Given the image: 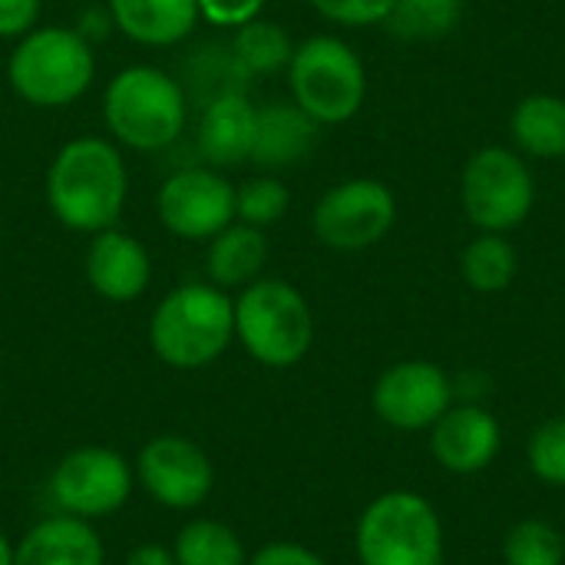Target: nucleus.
Returning a JSON list of instances; mask_svg holds the SVG:
<instances>
[{
    "label": "nucleus",
    "mask_w": 565,
    "mask_h": 565,
    "mask_svg": "<svg viewBox=\"0 0 565 565\" xmlns=\"http://www.w3.org/2000/svg\"><path fill=\"white\" fill-rule=\"evenodd\" d=\"M43 192L63 228L96 235L116 228L129 195V169L116 142L79 136L63 142L50 159Z\"/></svg>",
    "instance_id": "f257e3e1"
},
{
    "label": "nucleus",
    "mask_w": 565,
    "mask_h": 565,
    "mask_svg": "<svg viewBox=\"0 0 565 565\" xmlns=\"http://www.w3.org/2000/svg\"><path fill=\"white\" fill-rule=\"evenodd\" d=\"M235 341V298L212 281L172 288L149 318L152 354L175 371L215 364Z\"/></svg>",
    "instance_id": "f03ea898"
},
{
    "label": "nucleus",
    "mask_w": 565,
    "mask_h": 565,
    "mask_svg": "<svg viewBox=\"0 0 565 565\" xmlns=\"http://www.w3.org/2000/svg\"><path fill=\"white\" fill-rule=\"evenodd\" d=\"M185 89L166 70L136 63L119 70L103 93V122L109 136L136 152H159L185 129Z\"/></svg>",
    "instance_id": "7ed1b4c3"
},
{
    "label": "nucleus",
    "mask_w": 565,
    "mask_h": 565,
    "mask_svg": "<svg viewBox=\"0 0 565 565\" xmlns=\"http://www.w3.org/2000/svg\"><path fill=\"white\" fill-rule=\"evenodd\" d=\"M96 76V53L76 26H33L7 60L10 89L36 109L76 103Z\"/></svg>",
    "instance_id": "20e7f679"
},
{
    "label": "nucleus",
    "mask_w": 565,
    "mask_h": 565,
    "mask_svg": "<svg viewBox=\"0 0 565 565\" xmlns=\"http://www.w3.org/2000/svg\"><path fill=\"white\" fill-rule=\"evenodd\" d=\"M235 341L265 367H295L315 341V318L305 295L281 278L245 285L235 298Z\"/></svg>",
    "instance_id": "39448f33"
},
{
    "label": "nucleus",
    "mask_w": 565,
    "mask_h": 565,
    "mask_svg": "<svg viewBox=\"0 0 565 565\" xmlns=\"http://www.w3.org/2000/svg\"><path fill=\"white\" fill-rule=\"evenodd\" d=\"M288 86L291 99L318 126H338L364 106L367 73L344 40L318 33L295 46L288 60Z\"/></svg>",
    "instance_id": "423d86ee"
},
{
    "label": "nucleus",
    "mask_w": 565,
    "mask_h": 565,
    "mask_svg": "<svg viewBox=\"0 0 565 565\" xmlns=\"http://www.w3.org/2000/svg\"><path fill=\"white\" fill-rule=\"evenodd\" d=\"M354 546L361 565H440L444 526L424 497L391 490L361 513Z\"/></svg>",
    "instance_id": "0eeeda50"
},
{
    "label": "nucleus",
    "mask_w": 565,
    "mask_h": 565,
    "mask_svg": "<svg viewBox=\"0 0 565 565\" xmlns=\"http://www.w3.org/2000/svg\"><path fill=\"white\" fill-rule=\"evenodd\" d=\"M460 199L467 218L483 232H510L526 222L536 202L530 166L507 146H483L463 166Z\"/></svg>",
    "instance_id": "6e6552de"
},
{
    "label": "nucleus",
    "mask_w": 565,
    "mask_h": 565,
    "mask_svg": "<svg viewBox=\"0 0 565 565\" xmlns=\"http://www.w3.org/2000/svg\"><path fill=\"white\" fill-rule=\"evenodd\" d=\"M132 463L109 447H76L70 450L50 477V497L56 513L79 520H106L119 513L132 497Z\"/></svg>",
    "instance_id": "1a4fd4ad"
},
{
    "label": "nucleus",
    "mask_w": 565,
    "mask_h": 565,
    "mask_svg": "<svg viewBox=\"0 0 565 565\" xmlns=\"http://www.w3.org/2000/svg\"><path fill=\"white\" fill-rule=\"evenodd\" d=\"M142 493L166 510H199L215 487L212 457L182 434H159L146 440L132 463Z\"/></svg>",
    "instance_id": "9d476101"
},
{
    "label": "nucleus",
    "mask_w": 565,
    "mask_h": 565,
    "mask_svg": "<svg viewBox=\"0 0 565 565\" xmlns=\"http://www.w3.org/2000/svg\"><path fill=\"white\" fill-rule=\"evenodd\" d=\"M397 218L394 192L377 179H348L328 189L315 212L311 228L318 242L338 252H361L377 245Z\"/></svg>",
    "instance_id": "9b49d317"
},
{
    "label": "nucleus",
    "mask_w": 565,
    "mask_h": 565,
    "mask_svg": "<svg viewBox=\"0 0 565 565\" xmlns=\"http://www.w3.org/2000/svg\"><path fill=\"white\" fill-rule=\"evenodd\" d=\"M166 232L185 242H209L235 222V185L212 166L172 172L156 195Z\"/></svg>",
    "instance_id": "f8f14e48"
},
{
    "label": "nucleus",
    "mask_w": 565,
    "mask_h": 565,
    "mask_svg": "<svg viewBox=\"0 0 565 565\" xmlns=\"http://www.w3.org/2000/svg\"><path fill=\"white\" fill-rule=\"evenodd\" d=\"M371 404L387 427L427 430L450 411L454 384L430 361H401L377 377Z\"/></svg>",
    "instance_id": "ddd939ff"
},
{
    "label": "nucleus",
    "mask_w": 565,
    "mask_h": 565,
    "mask_svg": "<svg viewBox=\"0 0 565 565\" xmlns=\"http://www.w3.org/2000/svg\"><path fill=\"white\" fill-rule=\"evenodd\" d=\"M86 281L89 288L113 305H129L146 295L152 281V258L146 245L119 228H106L89 235L86 248Z\"/></svg>",
    "instance_id": "4468645a"
},
{
    "label": "nucleus",
    "mask_w": 565,
    "mask_h": 565,
    "mask_svg": "<svg viewBox=\"0 0 565 565\" xmlns=\"http://www.w3.org/2000/svg\"><path fill=\"white\" fill-rule=\"evenodd\" d=\"M258 129V106L242 89H222L212 96L199 119V156L212 169H235L252 162Z\"/></svg>",
    "instance_id": "2eb2a0df"
},
{
    "label": "nucleus",
    "mask_w": 565,
    "mask_h": 565,
    "mask_svg": "<svg viewBox=\"0 0 565 565\" xmlns=\"http://www.w3.org/2000/svg\"><path fill=\"white\" fill-rule=\"evenodd\" d=\"M434 460L460 477L487 470L500 454V424L490 411L477 404L450 407L430 434Z\"/></svg>",
    "instance_id": "dca6fc26"
},
{
    "label": "nucleus",
    "mask_w": 565,
    "mask_h": 565,
    "mask_svg": "<svg viewBox=\"0 0 565 565\" xmlns=\"http://www.w3.org/2000/svg\"><path fill=\"white\" fill-rule=\"evenodd\" d=\"M13 565H106V546L89 520L56 513L13 543Z\"/></svg>",
    "instance_id": "f3484780"
},
{
    "label": "nucleus",
    "mask_w": 565,
    "mask_h": 565,
    "mask_svg": "<svg viewBox=\"0 0 565 565\" xmlns=\"http://www.w3.org/2000/svg\"><path fill=\"white\" fill-rule=\"evenodd\" d=\"M113 26L139 46H175L192 36L199 0H106Z\"/></svg>",
    "instance_id": "a211bd4d"
},
{
    "label": "nucleus",
    "mask_w": 565,
    "mask_h": 565,
    "mask_svg": "<svg viewBox=\"0 0 565 565\" xmlns=\"http://www.w3.org/2000/svg\"><path fill=\"white\" fill-rule=\"evenodd\" d=\"M321 126L291 99H278L268 106H258V129H255V149L252 162L262 169H288L311 156L318 146Z\"/></svg>",
    "instance_id": "6ab92c4d"
},
{
    "label": "nucleus",
    "mask_w": 565,
    "mask_h": 565,
    "mask_svg": "<svg viewBox=\"0 0 565 565\" xmlns=\"http://www.w3.org/2000/svg\"><path fill=\"white\" fill-rule=\"evenodd\" d=\"M265 262H268L265 228H255V225H245V222H232L215 238H209L205 271H209V281L215 288H222V291L245 288V285L258 281Z\"/></svg>",
    "instance_id": "aec40b11"
},
{
    "label": "nucleus",
    "mask_w": 565,
    "mask_h": 565,
    "mask_svg": "<svg viewBox=\"0 0 565 565\" xmlns=\"http://www.w3.org/2000/svg\"><path fill=\"white\" fill-rule=\"evenodd\" d=\"M510 129L523 152L536 159H559L565 156V99L553 93L526 96L513 109Z\"/></svg>",
    "instance_id": "412c9836"
},
{
    "label": "nucleus",
    "mask_w": 565,
    "mask_h": 565,
    "mask_svg": "<svg viewBox=\"0 0 565 565\" xmlns=\"http://www.w3.org/2000/svg\"><path fill=\"white\" fill-rule=\"evenodd\" d=\"M172 556L179 565H248L242 536L228 523L209 516L189 520L175 533Z\"/></svg>",
    "instance_id": "4be33fe9"
},
{
    "label": "nucleus",
    "mask_w": 565,
    "mask_h": 565,
    "mask_svg": "<svg viewBox=\"0 0 565 565\" xmlns=\"http://www.w3.org/2000/svg\"><path fill=\"white\" fill-rule=\"evenodd\" d=\"M291 53H295V43L285 33V26L265 17H255L245 26H238L232 40V60L242 76H268V73L288 70Z\"/></svg>",
    "instance_id": "5701e85b"
},
{
    "label": "nucleus",
    "mask_w": 565,
    "mask_h": 565,
    "mask_svg": "<svg viewBox=\"0 0 565 565\" xmlns=\"http://www.w3.org/2000/svg\"><path fill=\"white\" fill-rule=\"evenodd\" d=\"M516 268H520L516 248L503 235H497V232H483L460 255L463 281L473 291H483V295L510 288V281L516 278Z\"/></svg>",
    "instance_id": "b1692460"
},
{
    "label": "nucleus",
    "mask_w": 565,
    "mask_h": 565,
    "mask_svg": "<svg viewBox=\"0 0 565 565\" xmlns=\"http://www.w3.org/2000/svg\"><path fill=\"white\" fill-rule=\"evenodd\" d=\"M463 0H394L387 30L401 40H440L457 30Z\"/></svg>",
    "instance_id": "393cba45"
},
{
    "label": "nucleus",
    "mask_w": 565,
    "mask_h": 565,
    "mask_svg": "<svg viewBox=\"0 0 565 565\" xmlns=\"http://www.w3.org/2000/svg\"><path fill=\"white\" fill-rule=\"evenodd\" d=\"M507 565H565L563 533L543 520H523L507 533Z\"/></svg>",
    "instance_id": "a878e982"
},
{
    "label": "nucleus",
    "mask_w": 565,
    "mask_h": 565,
    "mask_svg": "<svg viewBox=\"0 0 565 565\" xmlns=\"http://www.w3.org/2000/svg\"><path fill=\"white\" fill-rule=\"evenodd\" d=\"M288 205H291V192L275 175H255L235 189V222H245L255 228H268L281 222Z\"/></svg>",
    "instance_id": "bb28decb"
},
{
    "label": "nucleus",
    "mask_w": 565,
    "mask_h": 565,
    "mask_svg": "<svg viewBox=\"0 0 565 565\" xmlns=\"http://www.w3.org/2000/svg\"><path fill=\"white\" fill-rule=\"evenodd\" d=\"M530 467L540 480L565 487V420H550L530 437Z\"/></svg>",
    "instance_id": "cd10ccee"
},
{
    "label": "nucleus",
    "mask_w": 565,
    "mask_h": 565,
    "mask_svg": "<svg viewBox=\"0 0 565 565\" xmlns=\"http://www.w3.org/2000/svg\"><path fill=\"white\" fill-rule=\"evenodd\" d=\"M311 7L341 26H371L384 23L387 13L394 10V0H311Z\"/></svg>",
    "instance_id": "c85d7f7f"
},
{
    "label": "nucleus",
    "mask_w": 565,
    "mask_h": 565,
    "mask_svg": "<svg viewBox=\"0 0 565 565\" xmlns=\"http://www.w3.org/2000/svg\"><path fill=\"white\" fill-rule=\"evenodd\" d=\"M268 0H199V17L212 26H245L248 20L262 17Z\"/></svg>",
    "instance_id": "c756f323"
},
{
    "label": "nucleus",
    "mask_w": 565,
    "mask_h": 565,
    "mask_svg": "<svg viewBox=\"0 0 565 565\" xmlns=\"http://www.w3.org/2000/svg\"><path fill=\"white\" fill-rule=\"evenodd\" d=\"M40 0H0V40H20L36 26Z\"/></svg>",
    "instance_id": "7c9ffc66"
},
{
    "label": "nucleus",
    "mask_w": 565,
    "mask_h": 565,
    "mask_svg": "<svg viewBox=\"0 0 565 565\" xmlns=\"http://www.w3.org/2000/svg\"><path fill=\"white\" fill-rule=\"evenodd\" d=\"M248 565H328L315 550L301 543H268L255 556H248Z\"/></svg>",
    "instance_id": "2f4dec72"
},
{
    "label": "nucleus",
    "mask_w": 565,
    "mask_h": 565,
    "mask_svg": "<svg viewBox=\"0 0 565 565\" xmlns=\"http://www.w3.org/2000/svg\"><path fill=\"white\" fill-rule=\"evenodd\" d=\"M122 565H179L172 556V546H159V543H142L136 550H129V556Z\"/></svg>",
    "instance_id": "473e14b6"
},
{
    "label": "nucleus",
    "mask_w": 565,
    "mask_h": 565,
    "mask_svg": "<svg viewBox=\"0 0 565 565\" xmlns=\"http://www.w3.org/2000/svg\"><path fill=\"white\" fill-rule=\"evenodd\" d=\"M0 565H13V540L0 530Z\"/></svg>",
    "instance_id": "72a5a7b5"
}]
</instances>
